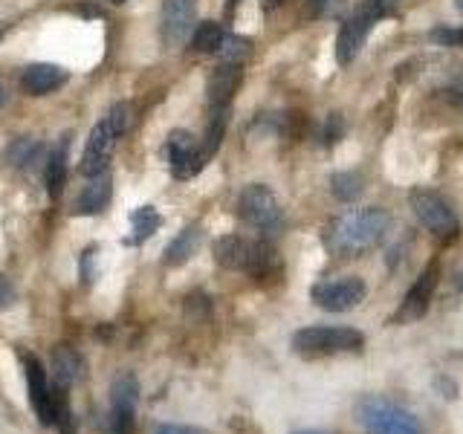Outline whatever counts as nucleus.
I'll list each match as a JSON object with an SVG mask.
<instances>
[{
  "label": "nucleus",
  "instance_id": "4",
  "mask_svg": "<svg viewBox=\"0 0 463 434\" xmlns=\"http://www.w3.org/2000/svg\"><path fill=\"white\" fill-rule=\"evenodd\" d=\"M356 420L368 434H423V423L405 405L385 397H362Z\"/></svg>",
  "mask_w": 463,
  "mask_h": 434
},
{
  "label": "nucleus",
  "instance_id": "37",
  "mask_svg": "<svg viewBox=\"0 0 463 434\" xmlns=\"http://www.w3.org/2000/svg\"><path fill=\"white\" fill-rule=\"evenodd\" d=\"M455 6H458V12L463 14V0H455Z\"/></svg>",
  "mask_w": 463,
  "mask_h": 434
},
{
  "label": "nucleus",
  "instance_id": "2",
  "mask_svg": "<svg viewBox=\"0 0 463 434\" xmlns=\"http://www.w3.org/2000/svg\"><path fill=\"white\" fill-rule=\"evenodd\" d=\"M214 260L226 269L246 272V275H269L279 267V255H275L272 243L267 238H241L226 235L214 241Z\"/></svg>",
  "mask_w": 463,
  "mask_h": 434
},
{
  "label": "nucleus",
  "instance_id": "39",
  "mask_svg": "<svg viewBox=\"0 0 463 434\" xmlns=\"http://www.w3.org/2000/svg\"><path fill=\"white\" fill-rule=\"evenodd\" d=\"M281 4V0H269V6H279Z\"/></svg>",
  "mask_w": 463,
  "mask_h": 434
},
{
  "label": "nucleus",
  "instance_id": "6",
  "mask_svg": "<svg viewBox=\"0 0 463 434\" xmlns=\"http://www.w3.org/2000/svg\"><path fill=\"white\" fill-rule=\"evenodd\" d=\"M411 203V212L417 217V223L423 226L429 235L440 238V241H455L458 231H460V221L455 209L449 206V200H443L440 194L434 192H423V188H417L409 197Z\"/></svg>",
  "mask_w": 463,
  "mask_h": 434
},
{
  "label": "nucleus",
  "instance_id": "34",
  "mask_svg": "<svg viewBox=\"0 0 463 434\" xmlns=\"http://www.w3.org/2000/svg\"><path fill=\"white\" fill-rule=\"evenodd\" d=\"M342 137V119H339V113H333L330 119H327V127H325V142H336Z\"/></svg>",
  "mask_w": 463,
  "mask_h": 434
},
{
  "label": "nucleus",
  "instance_id": "18",
  "mask_svg": "<svg viewBox=\"0 0 463 434\" xmlns=\"http://www.w3.org/2000/svg\"><path fill=\"white\" fill-rule=\"evenodd\" d=\"M200 241H203V229L197 223L185 226L177 238H174L168 246H165V264L168 267H183L185 260H192L200 250Z\"/></svg>",
  "mask_w": 463,
  "mask_h": 434
},
{
  "label": "nucleus",
  "instance_id": "23",
  "mask_svg": "<svg viewBox=\"0 0 463 434\" xmlns=\"http://www.w3.org/2000/svg\"><path fill=\"white\" fill-rule=\"evenodd\" d=\"M226 125H229V108H223V110H212V116H209V127H206V137H203V142H200V151H203V159H206V163L217 154V148H221L223 134H226Z\"/></svg>",
  "mask_w": 463,
  "mask_h": 434
},
{
  "label": "nucleus",
  "instance_id": "42",
  "mask_svg": "<svg viewBox=\"0 0 463 434\" xmlns=\"http://www.w3.org/2000/svg\"><path fill=\"white\" fill-rule=\"evenodd\" d=\"M113 4H125V0H113Z\"/></svg>",
  "mask_w": 463,
  "mask_h": 434
},
{
  "label": "nucleus",
  "instance_id": "9",
  "mask_svg": "<svg viewBox=\"0 0 463 434\" xmlns=\"http://www.w3.org/2000/svg\"><path fill=\"white\" fill-rule=\"evenodd\" d=\"M438 278H440V264L438 260H431V264L417 275V281L409 287V293H405L400 310L391 316V322L411 325V322H417V318H423L431 307L434 289H438Z\"/></svg>",
  "mask_w": 463,
  "mask_h": 434
},
{
  "label": "nucleus",
  "instance_id": "3",
  "mask_svg": "<svg viewBox=\"0 0 463 434\" xmlns=\"http://www.w3.org/2000/svg\"><path fill=\"white\" fill-rule=\"evenodd\" d=\"M293 351L304 359H325L339 354H359L365 347V336L354 327H330L313 325L293 333Z\"/></svg>",
  "mask_w": 463,
  "mask_h": 434
},
{
  "label": "nucleus",
  "instance_id": "35",
  "mask_svg": "<svg viewBox=\"0 0 463 434\" xmlns=\"http://www.w3.org/2000/svg\"><path fill=\"white\" fill-rule=\"evenodd\" d=\"M6 105V90H4V84H0V108Z\"/></svg>",
  "mask_w": 463,
  "mask_h": 434
},
{
  "label": "nucleus",
  "instance_id": "19",
  "mask_svg": "<svg viewBox=\"0 0 463 434\" xmlns=\"http://www.w3.org/2000/svg\"><path fill=\"white\" fill-rule=\"evenodd\" d=\"M67 151H70V137H64L55 145L47 159V168H43V183H47V194L52 200L61 197V188L67 183Z\"/></svg>",
  "mask_w": 463,
  "mask_h": 434
},
{
  "label": "nucleus",
  "instance_id": "17",
  "mask_svg": "<svg viewBox=\"0 0 463 434\" xmlns=\"http://www.w3.org/2000/svg\"><path fill=\"white\" fill-rule=\"evenodd\" d=\"M110 200V171H101V174H93V177H87L81 194L76 200V214H84V217H93V214H101Z\"/></svg>",
  "mask_w": 463,
  "mask_h": 434
},
{
  "label": "nucleus",
  "instance_id": "31",
  "mask_svg": "<svg viewBox=\"0 0 463 434\" xmlns=\"http://www.w3.org/2000/svg\"><path fill=\"white\" fill-rule=\"evenodd\" d=\"M96 258H99L96 246H90V250L81 252V284H93L96 281Z\"/></svg>",
  "mask_w": 463,
  "mask_h": 434
},
{
  "label": "nucleus",
  "instance_id": "38",
  "mask_svg": "<svg viewBox=\"0 0 463 434\" xmlns=\"http://www.w3.org/2000/svg\"><path fill=\"white\" fill-rule=\"evenodd\" d=\"M458 105L463 108V90H458Z\"/></svg>",
  "mask_w": 463,
  "mask_h": 434
},
{
  "label": "nucleus",
  "instance_id": "14",
  "mask_svg": "<svg viewBox=\"0 0 463 434\" xmlns=\"http://www.w3.org/2000/svg\"><path fill=\"white\" fill-rule=\"evenodd\" d=\"M194 29V0H163V43L168 50L185 43Z\"/></svg>",
  "mask_w": 463,
  "mask_h": 434
},
{
  "label": "nucleus",
  "instance_id": "33",
  "mask_svg": "<svg viewBox=\"0 0 463 434\" xmlns=\"http://www.w3.org/2000/svg\"><path fill=\"white\" fill-rule=\"evenodd\" d=\"M14 287L9 284V278H4V275H0V310H6V307H12L14 304Z\"/></svg>",
  "mask_w": 463,
  "mask_h": 434
},
{
  "label": "nucleus",
  "instance_id": "10",
  "mask_svg": "<svg viewBox=\"0 0 463 434\" xmlns=\"http://www.w3.org/2000/svg\"><path fill=\"white\" fill-rule=\"evenodd\" d=\"M24 368H26V391H29V405H33L35 417L41 420V426H55V405H52V385L50 376L43 371V365L24 354Z\"/></svg>",
  "mask_w": 463,
  "mask_h": 434
},
{
  "label": "nucleus",
  "instance_id": "5",
  "mask_svg": "<svg viewBox=\"0 0 463 434\" xmlns=\"http://www.w3.org/2000/svg\"><path fill=\"white\" fill-rule=\"evenodd\" d=\"M238 214L260 238H275V235H281V229H284L281 203L272 194V188L264 183H252L243 188L238 197Z\"/></svg>",
  "mask_w": 463,
  "mask_h": 434
},
{
  "label": "nucleus",
  "instance_id": "22",
  "mask_svg": "<svg viewBox=\"0 0 463 434\" xmlns=\"http://www.w3.org/2000/svg\"><path fill=\"white\" fill-rule=\"evenodd\" d=\"M41 154H43V142L33 137H21L6 148V163L12 168H33L41 159Z\"/></svg>",
  "mask_w": 463,
  "mask_h": 434
},
{
  "label": "nucleus",
  "instance_id": "26",
  "mask_svg": "<svg viewBox=\"0 0 463 434\" xmlns=\"http://www.w3.org/2000/svg\"><path fill=\"white\" fill-rule=\"evenodd\" d=\"M246 52H250V41L238 38V35H226L223 43H221V50H217V55H221L223 61H232V64H241Z\"/></svg>",
  "mask_w": 463,
  "mask_h": 434
},
{
  "label": "nucleus",
  "instance_id": "25",
  "mask_svg": "<svg viewBox=\"0 0 463 434\" xmlns=\"http://www.w3.org/2000/svg\"><path fill=\"white\" fill-rule=\"evenodd\" d=\"M330 188H333V197L342 200V203H354L359 194H362V177L356 171H339V174H333V180H330Z\"/></svg>",
  "mask_w": 463,
  "mask_h": 434
},
{
  "label": "nucleus",
  "instance_id": "27",
  "mask_svg": "<svg viewBox=\"0 0 463 434\" xmlns=\"http://www.w3.org/2000/svg\"><path fill=\"white\" fill-rule=\"evenodd\" d=\"M108 119L116 127V134L122 137L125 130L130 127V119H134V108H130V101H116V105L108 110Z\"/></svg>",
  "mask_w": 463,
  "mask_h": 434
},
{
  "label": "nucleus",
  "instance_id": "20",
  "mask_svg": "<svg viewBox=\"0 0 463 434\" xmlns=\"http://www.w3.org/2000/svg\"><path fill=\"white\" fill-rule=\"evenodd\" d=\"M52 371H55V385L70 391V385L81 376L84 362H81L79 351H72L70 344H58L52 351Z\"/></svg>",
  "mask_w": 463,
  "mask_h": 434
},
{
  "label": "nucleus",
  "instance_id": "16",
  "mask_svg": "<svg viewBox=\"0 0 463 434\" xmlns=\"http://www.w3.org/2000/svg\"><path fill=\"white\" fill-rule=\"evenodd\" d=\"M67 81V72L55 64H29L21 72V90L26 96H50Z\"/></svg>",
  "mask_w": 463,
  "mask_h": 434
},
{
  "label": "nucleus",
  "instance_id": "21",
  "mask_svg": "<svg viewBox=\"0 0 463 434\" xmlns=\"http://www.w3.org/2000/svg\"><path fill=\"white\" fill-rule=\"evenodd\" d=\"M159 226H163V217H159V212L154 206H139L134 214H130V235L125 238V243L128 246H142Z\"/></svg>",
  "mask_w": 463,
  "mask_h": 434
},
{
  "label": "nucleus",
  "instance_id": "8",
  "mask_svg": "<svg viewBox=\"0 0 463 434\" xmlns=\"http://www.w3.org/2000/svg\"><path fill=\"white\" fill-rule=\"evenodd\" d=\"M139 405V380L134 373H119L110 385V409L105 420V434H130Z\"/></svg>",
  "mask_w": 463,
  "mask_h": 434
},
{
  "label": "nucleus",
  "instance_id": "32",
  "mask_svg": "<svg viewBox=\"0 0 463 434\" xmlns=\"http://www.w3.org/2000/svg\"><path fill=\"white\" fill-rule=\"evenodd\" d=\"M154 434H209V431L197 426H183V423H159Z\"/></svg>",
  "mask_w": 463,
  "mask_h": 434
},
{
  "label": "nucleus",
  "instance_id": "13",
  "mask_svg": "<svg viewBox=\"0 0 463 434\" xmlns=\"http://www.w3.org/2000/svg\"><path fill=\"white\" fill-rule=\"evenodd\" d=\"M376 21L371 18V14L365 9H356L351 18H347L339 29V35H336V61L345 67V64H351L354 58L362 52V47H365V41H368V33H371V26Z\"/></svg>",
  "mask_w": 463,
  "mask_h": 434
},
{
  "label": "nucleus",
  "instance_id": "29",
  "mask_svg": "<svg viewBox=\"0 0 463 434\" xmlns=\"http://www.w3.org/2000/svg\"><path fill=\"white\" fill-rule=\"evenodd\" d=\"M431 41L440 43V47H463V26H458V29H434Z\"/></svg>",
  "mask_w": 463,
  "mask_h": 434
},
{
  "label": "nucleus",
  "instance_id": "12",
  "mask_svg": "<svg viewBox=\"0 0 463 434\" xmlns=\"http://www.w3.org/2000/svg\"><path fill=\"white\" fill-rule=\"evenodd\" d=\"M116 139H119V134H116V127L105 116V119L90 130V137H87L84 154H81V174L84 177H93V174L108 171V159L113 154Z\"/></svg>",
  "mask_w": 463,
  "mask_h": 434
},
{
  "label": "nucleus",
  "instance_id": "40",
  "mask_svg": "<svg viewBox=\"0 0 463 434\" xmlns=\"http://www.w3.org/2000/svg\"><path fill=\"white\" fill-rule=\"evenodd\" d=\"M241 4V0H229V6H238Z\"/></svg>",
  "mask_w": 463,
  "mask_h": 434
},
{
  "label": "nucleus",
  "instance_id": "24",
  "mask_svg": "<svg viewBox=\"0 0 463 434\" xmlns=\"http://www.w3.org/2000/svg\"><path fill=\"white\" fill-rule=\"evenodd\" d=\"M223 38H226V33H223V26L217 21H200L197 29H194V35H192V50L203 52V55L217 52V50H221Z\"/></svg>",
  "mask_w": 463,
  "mask_h": 434
},
{
  "label": "nucleus",
  "instance_id": "30",
  "mask_svg": "<svg viewBox=\"0 0 463 434\" xmlns=\"http://www.w3.org/2000/svg\"><path fill=\"white\" fill-rule=\"evenodd\" d=\"M400 4H402V0H365V4H362V9H365L373 21H380V18H385L388 12H394Z\"/></svg>",
  "mask_w": 463,
  "mask_h": 434
},
{
  "label": "nucleus",
  "instance_id": "1",
  "mask_svg": "<svg viewBox=\"0 0 463 434\" xmlns=\"http://www.w3.org/2000/svg\"><path fill=\"white\" fill-rule=\"evenodd\" d=\"M391 226V214L385 209H354V212H345L342 217L330 223L325 243L333 255H347V258H356L362 252L373 250L380 246L385 231Z\"/></svg>",
  "mask_w": 463,
  "mask_h": 434
},
{
  "label": "nucleus",
  "instance_id": "36",
  "mask_svg": "<svg viewBox=\"0 0 463 434\" xmlns=\"http://www.w3.org/2000/svg\"><path fill=\"white\" fill-rule=\"evenodd\" d=\"M293 434H327V431H293Z\"/></svg>",
  "mask_w": 463,
  "mask_h": 434
},
{
  "label": "nucleus",
  "instance_id": "7",
  "mask_svg": "<svg viewBox=\"0 0 463 434\" xmlns=\"http://www.w3.org/2000/svg\"><path fill=\"white\" fill-rule=\"evenodd\" d=\"M368 296V287L356 275H339V278H325L313 284L310 298L316 307H322L327 313H347L359 307Z\"/></svg>",
  "mask_w": 463,
  "mask_h": 434
},
{
  "label": "nucleus",
  "instance_id": "15",
  "mask_svg": "<svg viewBox=\"0 0 463 434\" xmlns=\"http://www.w3.org/2000/svg\"><path fill=\"white\" fill-rule=\"evenodd\" d=\"M241 79H243V70L241 64H232V61H223L217 67L212 76H209V84H206V99H209V108L212 110H223L229 108L232 96L238 93L241 87Z\"/></svg>",
  "mask_w": 463,
  "mask_h": 434
},
{
  "label": "nucleus",
  "instance_id": "41",
  "mask_svg": "<svg viewBox=\"0 0 463 434\" xmlns=\"http://www.w3.org/2000/svg\"><path fill=\"white\" fill-rule=\"evenodd\" d=\"M0 38H4V26H0Z\"/></svg>",
  "mask_w": 463,
  "mask_h": 434
},
{
  "label": "nucleus",
  "instance_id": "11",
  "mask_svg": "<svg viewBox=\"0 0 463 434\" xmlns=\"http://www.w3.org/2000/svg\"><path fill=\"white\" fill-rule=\"evenodd\" d=\"M168 163L177 180H192L197 171H203L206 159H203V151L192 130H174L168 137Z\"/></svg>",
  "mask_w": 463,
  "mask_h": 434
},
{
  "label": "nucleus",
  "instance_id": "28",
  "mask_svg": "<svg viewBox=\"0 0 463 434\" xmlns=\"http://www.w3.org/2000/svg\"><path fill=\"white\" fill-rule=\"evenodd\" d=\"M316 18H336V14L345 9L347 0H307Z\"/></svg>",
  "mask_w": 463,
  "mask_h": 434
}]
</instances>
